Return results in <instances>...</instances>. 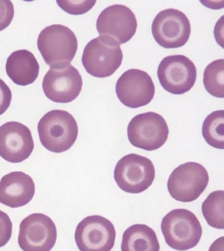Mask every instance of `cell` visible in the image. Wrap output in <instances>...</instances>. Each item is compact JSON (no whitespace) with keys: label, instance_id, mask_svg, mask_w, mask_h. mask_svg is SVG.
<instances>
[{"label":"cell","instance_id":"6","mask_svg":"<svg viewBox=\"0 0 224 251\" xmlns=\"http://www.w3.org/2000/svg\"><path fill=\"white\" fill-rule=\"evenodd\" d=\"M209 182L205 168L189 162L175 168L170 176L167 186L172 198L177 201L189 202L198 200Z\"/></svg>","mask_w":224,"mask_h":251},{"label":"cell","instance_id":"8","mask_svg":"<svg viewBox=\"0 0 224 251\" xmlns=\"http://www.w3.org/2000/svg\"><path fill=\"white\" fill-rule=\"evenodd\" d=\"M152 36L158 45L167 49L185 46L190 37V22L181 11L168 9L156 15L152 23Z\"/></svg>","mask_w":224,"mask_h":251},{"label":"cell","instance_id":"16","mask_svg":"<svg viewBox=\"0 0 224 251\" xmlns=\"http://www.w3.org/2000/svg\"><path fill=\"white\" fill-rule=\"evenodd\" d=\"M35 194V184L30 176L13 172L0 180V202L9 207H22L29 203Z\"/></svg>","mask_w":224,"mask_h":251},{"label":"cell","instance_id":"24","mask_svg":"<svg viewBox=\"0 0 224 251\" xmlns=\"http://www.w3.org/2000/svg\"><path fill=\"white\" fill-rule=\"evenodd\" d=\"M15 11L9 0H0V31L5 30L12 22Z\"/></svg>","mask_w":224,"mask_h":251},{"label":"cell","instance_id":"23","mask_svg":"<svg viewBox=\"0 0 224 251\" xmlns=\"http://www.w3.org/2000/svg\"><path fill=\"white\" fill-rule=\"evenodd\" d=\"M13 224L5 212L0 210V248L10 241L12 235Z\"/></svg>","mask_w":224,"mask_h":251},{"label":"cell","instance_id":"14","mask_svg":"<svg viewBox=\"0 0 224 251\" xmlns=\"http://www.w3.org/2000/svg\"><path fill=\"white\" fill-rule=\"evenodd\" d=\"M96 27L100 36L113 38L121 45L130 41L135 35L138 22L136 15L129 7L115 4L100 13Z\"/></svg>","mask_w":224,"mask_h":251},{"label":"cell","instance_id":"1","mask_svg":"<svg viewBox=\"0 0 224 251\" xmlns=\"http://www.w3.org/2000/svg\"><path fill=\"white\" fill-rule=\"evenodd\" d=\"M38 132L44 148L49 151L61 153L69 150L76 142L78 124L69 112L53 110L40 119Z\"/></svg>","mask_w":224,"mask_h":251},{"label":"cell","instance_id":"4","mask_svg":"<svg viewBox=\"0 0 224 251\" xmlns=\"http://www.w3.org/2000/svg\"><path fill=\"white\" fill-rule=\"evenodd\" d=\"M123 59L121 45L113 38L100 36L87 44L82 62L88 74L96 78H107L119 69Z\"/></svg>","mask_w":224,"mask_h":251},{"label":"cell","instance_id":"22","mask_svg":"<svg viewBox=\"0 0 224 251\" xmlns=\"http://www.w3.org/2000/svg\"><path fill=\"white\" fill-rule=\"evenodd\" d=\"M63 10L71 15H82L90 11L96 1H57Z\"/></svg>","mask_w":224,"mask_h":251},{"label":"cell","instance_id":"2","mask_svg":"<svg viewBox=\"0 0 224 251\" xmlns=\"http://www.w3.org/2000/svg\"><path fill=\"white\" fill-rule=\"evenodd\" d=\"M38 48L46 64L52 69L71 64L78 50V40L69 27L53 25L41 31Z\"/></svg>","mask_w":224,"mask_h":251},{"label":"cell","instance_id":"21","mask_svg":"<svg viewBox=\"0 0 224 251\" xmlns=\"http://www.w3.org/2000/svg\"><path fill=\"white\" fill-rule=\"evenodd\" d=\"M204 88L208 94L218 98H224V59L216 60L206 67L204 72Z\"/></svg>","mask_w":224,"mask_h":251},{"label":"cell","instance_id":"9","mask_svg":"<svg viewBox=\"0 0 224 251\" xmlns=\"http://www.w3.org/2000/svg\"><path fill=\"white\" fill-rule=\"evenodd\" d=\"M57 237L55 223L44 214H30L19 226L18 243L23 251H51Z\"/></svg>","mask_w":224,"mask_h":251},{"label":"cell","instance_id":"18","mask_svg":"<svg viewBox=\"0 0 224 251\" xmlns=\"http://www.w3.org/2000/svg\"><path fill=\"white\" fill-rule=\"evenodd\" d=\"M121 251H160L159 241L151 227L132 225L123 233Z\"/></svg>","mask_w":224,"mask_h":251},{"label":"cell","instance_id":"26","mask_svg":"<svg viewBox=\"0 0 224 251\" xmlns=\"http://www.w3.org/2000/svg\"><path fill=\"white\" fill-rule=\"evenodd\" d=\"M209 251H224V237L214 241L210 247Z\"/></svg>","mask_w":224,"mask_h":251},{"label":"cell","instance_id":"15","mask_svg":"<svg viewBox=\"0 0 224 251\" xmlns=\"http://www.w3.org/2000/svg\"><path fill=\"white\" fill-rule=\"evenodd\" d=\"M34 148L28 127L19 122H8L0 126V156L11 163L28 159Z\"/></svg>","mask_w":224,"mask_h":251},{"label":"cell","instance_id":"19","mask_svg":"<svg viewBox=\"0 0 224 251\" xmlns=\"http://www.w3.org/2000/svg\"><path fill=\"white\" fill-rule=\"evenodd\" d=\"M202 134L209 146L214 148H224V111H216L210 114L202 125Z\"/></svg>","mask_w":224,"mask_h":251},{"label":"cell","instance_id":"11","mask_svg":"<svg viewBox=\"0 0 224 251\" xmlns=\"http://www.w3.org/2000/svg\"><path fill=\"white\" fill-rule=\"evenodd\" d=\"M75 238L80 251H111L116 230L113 223L103 216H90L77 226Z\"/></svg>","mask_w":224,"mask_h":251},{"label":"cell","instance_id":"17","mask_svg":"<svg viewBox=\"0 0 224 251\" xmlns=\"http://www.w3.org/2000/svg\"><path fill=\"white\" fill-rule=\"evenodd\" d=\"M6 73L9 78L19 86H28L39 75L40 65L34 54L26 50H18L7 58Z\"/></svg>","mask_w":224,"mask_h":251},{"label":"cell","instance_id":"12","mask_svg":"<svg viewBox=\"0 0 224 251\" xmlns=\"http://www.w3.org/2000/svg\"><path fill=\"white\" fill-rule=\"evenodd\" d=\"M116 93L122 103L136 109L150 103L155 94V86L148 73L132 69L124 73L117 80Z\"/></svg>","mask_w":224,"mask_h":251},{"label":"cell","instance_id":"10","mask_svg":"<svg viewBox=\"0 0 224 251\" xmlns=\"http://www.w3.org/2000/svg\"><path fill=\"white\" fill-rule=\"evenodd\" d=\"M157 76L167 92L181 95L194 86L197 69L194 62L184 55L168 56L158 65Z\"/></svg>","mask_w":224,"mask_h":251},{"label":"cell","instance_id":"3","mask_svg":"<svg viewBox=\"0 0 224 251\" xmlns=\"http://www.w3.org/2000/svg\"><path fill=\"white\" fill-rule=\"evenodd\" d=\"M161 230L167 244L179 251L194 248L202 234L201 225L196 214L183 208L172 210L163 218Z\"/></svg>","mask_w":224,"mask_h":251},{"label":"cell","instance_id":"13","mask_svg":"<svg viewBox=\"0 0 224 251\" xmlns=\"http://www.w3.org/2000/svg\"><path fill=\"white\" fill-rule=\"evenodd\" d=\"M82 76L75 67L69 65L58 69H50L43 79L44 94L51 101L68 103L74 101L82 91Z\"/></svg>","mask_w":224,"mask_h":251},{"label":"cell","instance_id":"20","mask_svg":"<svg viewBox=\"0 0 224 251\" xmlns=\"http://www.w3.org/2000/svg\"><path fill=\"white\" fill-rule=\"evenodd\" d=\"M202 212L206 223L214 228H224V192L211 193L202 204Z\"/></svg>","mask_w":224,"mask_h":251},{"label":"cell","instance_id":"25","mask_svg":"<svg viewBox=\"0 0 224 251\" xmlns=\"http://www.w3.org/2000/svg\"><path fill=\"white\" fill-rule=\"evenodd\" d=\"M12 94L6 83L0 78V116L3 115L10 106Z\"/></svg>","mask_w":224,"mask_h":251},{"label":"cell","instance_id":"5","mask_svg":"<svg viewBox=\"0 0 224 251\" xmlns=\"http://www.w3.org/2000/svg\"><path fill=\"white\" fill-rule=\"evenodd\" d=\"M114 177L121 190L128 194H140L153 183L155 169L146 156L131 153L123 156L116 165Z\"/></svg>","mask_w":224,"mask_h":251},{"label":"cell","instance_id":"7","mask_svg":"<svg viewBox=\"0 0 224 251\" xmlns=\"http://www.w3.org/2000/svg\"><path fill=\"white\" fill-rule=\"evenodd\" d=\"M130 144L148 151L158 150L169 138L167 121L159 114L148 112L133 118L127 128Z\"/></svg>","mask_w":224,"mask_h":251}]
</instances>
